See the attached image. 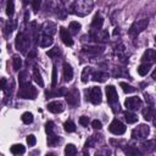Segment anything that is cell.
Listing matches in <instances>:
<instances>
[{
  "label": "cell",
  "instance_id": "obj_26",
  "mask_svg": "<svg viewBox=\"0 0 156 156\" xmlns=\"http://www.w3.org/2000/svg\"><path fill=\"white\" fill-rule=\"evenodd\" d=\"M143 115H144V118L146 121H150L152 117H154V107H146L144 111H143Z\"/></svg>",
  "mask_w": 156,
  "mask_h": 156
},
{
  "label": "cell",
  "instance_id": "obj_36",
  "mask_svg": "<svg viewBox=\"0 0 156 156\" xmlns=\"http://www.w3.org/2000/svg\"><path fill=\"white\" fill-rule=\"evenodd\" d=\"M27 143H28V145H29V146H34V145H35V143H37L35 136H34L33 134L28 135V136H27Z\"/></svg>",
  "mask_w": 156,
  "mask_h": 156
},
{
  "label": "cell",
  "instance_id": "obj_2",
  "mask_svg": "<svg viewBox=\"0 0 156 156\" xmlns=\"http://www.w3.org/2000/svg\"><path fill=\"white\" fill-rule=\"evenodd\" d=\"M37 96V89L28 84L21 85V90L18 91V98H23V99H35Z\"/></svg>",
  "mask_w": 156,
  "mask_h": 156
},
{
  "label": "cell",
  "instance_id": "obj_9",
  "mask_svg": "<svg viewBox=\"0 0 156 156\" xmlns=\"http://www.w3.org/2000/svg\"><path fill=\"white\" fill-rule=\"evenodd\" d=\"M149 132H150L149 127L145 126V124H141V126L136 127V129H134L132 132V136L133 138H146Z\"/></svg>",
  "mask_w": 156,
  "mask_h": 156
},
{
  "label": "cell",
  "instance_id": "obj_41",
  "mask_svg": "<svg viewBox=\"0 0 156 156\" xmlns=\"http://www.w3.org/2000/svg\"><path fill=\"white\" fill-rule=\"evenodd\" d=\"M91 126H93L94 129H100V128H101V122L98 121V119H94V121L91 122Z\"/></svg>",
  "mask_w": 156,
  "mask_h": 156
},
{
  "label": "cell",
  "instance_id": "obj_44",
  "mask_svg": "<svg viewBox=\"0 0 156 156\" xmlns=\"http://www.w3.org/2000/svg\"><path fill=\"white\" fill-rule=\"evenodd\" d=\"M28 1H29V0H23V4H27Z\"/></svg>",
  "mask_w": 156,
  "mask_h": 156
},
{
  "label": "cell",
  "instance_id": "obj_27",
  "mask_svg": "<svg viewBox=\"0 0 156 156\" xmlns=\"http://www.w3.org/2000/svg\"><path fill=\"white\" fill-rule=\"evenodd\" d=\"M124 118H126L127 123H135V122L138 121L136 115H134V113H132V112H126V113H124Z\"/></svg>",
  "mask_w": 156,
  "mask_h": 156
},
{
  "label": "cell",
  "instance_id": "obj_14",
  "mask_svg": "<svg viewBox=\"0 0 156 156\" xmlns=\"http://www.w3.org/2000/svg\"><path fill=\"white\" fill-rule=\"evenodd\" d=\"M72 78H73V69L67 62H65L63 63V79L66 82H69Z\"/></svg>",
  "mask_w": 156,
  "mask_h": 156
},
{
  "label": "cell",
  "instance_id": "obj_7",
  "mask_svg": "<svg viewBox=\"0 0 156 156\" xmlns=\"http://www.w3.org/2000/svg\"><path fill=\"white\" fill-rule=\"evenodd\" d=\"M106 96H107V101L113 106V110H115L116 104H118V95H117L116 88L113 85H107L106 87Z\"/></svg>",
  "mask_w": 156,
  "mask_h": 156
},
{
  "label": "cell",
  "instance_id": "obj_24",
  "mask_svg": "<svg viewBox=\"0 0 156 156\" xmlns=\"http://www.w3.org/2000/svg\"><path fill=\"white\" fill-rule=\"evenodd\" d=\"M104 50V48H99V46H85L84 51L88 54H99Z\"/></svg>",
  "mask_w": 156,
  "mask_h": 156
},
{
  "label": "cell",
  "instance_id": "obj_42",
  "mask_svg": "<svg viewBox=\"0 0 156 156\" xmlns=\"http://www.w3.org/2000/svg\"><path fill=\"white\" fill-rule=\"evenodd\" d=\"M100 39H101V40H107V39H108V33H107V30H102V32H101Z\"/></svg>",
  "mask_w": 156,
  "mask_h": 156
},
{
  "label": "cell",
  "instance_id": "obj_8",
  "mask_svg": "<svg viewBox=\"0 0 156 156\" xmlns=\"http://www.w3.org/2000/svg\"><path fill=\"white\" fill-rule=\"evenodd\" d=\"M124 106L128 110H138L141 106V100L138 96H132V98H127L124 101Z\"/></svg>",
  "mask_w": 156,
  "mask_h": 156
},
{
  "label": "cell",
  "instance_id": "obj_5",
  "mask_svg": "<svg viewBox=\"0 0 156 156\" xmlns=\"http://www.w3.org/2000/svg\"><path fill=\"white\" fill-rule=\"evenodd\" d=\"M108 129H110L111 133H113V134H116V135H122V134L126 133V129H127V128H126V126H124L121 121L113 119V121L111 122Z\"/></svg>",
  "mask_w": 156,
  "mask_h": 156
},
{
  "label": "cell",
  "instance_id": "obj_43",
  "mask_svg": "<svg viewBox=\"0 0 156 156\" xmlns=\"http://www.w3.org/2000/svg\"><path fill=\"white\" fill-rule=\"evenodd\" d=\"M6 83H7V82H6L5 78H1V79H0V90H4V89L6 88Z\"/></svg>",
  "mask_w": 156,
  "mask_h": 156
},
{
  "label": "cell",
  "instance_id": "obj_4",
  "mask_svg": "<svg viewBox=\"0 0 156 156\" xmlns=\"http://www.w3.org/2000/svg\"><path fill=\"white\" fill-rule=\"evenodd\" d=\"M85 93H87V99H89V101H91L94 105L101 102V89L99 87H91Z\"/></svg>",
  "mask_w": 156,
  "mask_h": 156
},
{
  "label": "cell",
  "instance_id": "obj_45",
  "mask_svg": "<svg viewBox=\"0 0 156 156\" xmlns=\"http://www.w3.org/2000/svg\"><path fill=\"white\" fill-rule=\"evenodd\" d=\"M62 1H65V0H62Z\"/></svg>",
  "mask_w": 156,
  "mask_h": 156
},
{
  "label": "cell",
  "instance_id": "obj_6",
  "mask_svg": "<svg viewBox=\"0 0 156 156\" xmlns=\"http://www.w3.org/2000/svg\"><path fill=\"white\" fill-rule=\"evenodd\" d=\"M15 44H16V49H17L18 51L21 50L22 52H24L26 49H27L28 45H29V39H28V37L24 35V33H18Z\"/></svg>",
  "mask_w": 156,
  "mask_h": 156
},
{
  "label": "cell",
  "instance_id": "obj_17",
  "mask_svg": "<svg viewBox=\"0 0 156 156\" xmlns=\"http://www.w3.org/2000/svg\"><path fill=\"white\" fill-rule=\"evenodd\" d=\"M150 68H151V63L147 62V63H143L138 67V73L140 76H146L149 72H150Z\"/></svg>",
  "mask_w": 156,
  "mask_h": 156
},
{
  "label": "cell",
  "instance_id": "obj_11",
  "mask_svg": "<svg viewBox=\"0 0 156 156\" xmlns=\"http://www.w3.org/2000/svg\"><path fill=\"white\" fill-rule=\"evenodd\" d=\"M60 38L62 39V41H63L65 45H67V46H72L73 45V39L71 38L68 30L66 28H63V27L60 28Z\"/></svg>",
  "mask_w": 156,
  "mask_h": 156
},
{
  "label": "cell",
  "instance_id": "obj_30",
  "mask_svg": "<svg viewBox=\"0 0 156 156\" xmlns=\"http://www.w3.org/2000/svg\"><path fill=\"white\" fill-rule=\"evenodd\" d=\"M21 118H22V122L26 124H30L33 122V115L30 112H24Z\"/></svg>",
  "mask_w": 156,
  "mask_h": 156
},
{
  "label": "cell",
  "instance_id": "obj_39",
  "mask_svg": "<svg viewBox=\"0 0 156 156\" xmlns=\"http://www.w3.org/2000/svg\"><path fill=\"white\" fill-rule=\"evenodd\" d=\"M15 24H16V22H12V21H11V24H10V22L7 23V26H6V33H7V34H9V33H10V34L12 33Z\"/></svg>",
  "mask_w": 156,
  "mask_h": 156
},
{
  "label": "cell",
  "instance_id": "obj_34",
  "mask_svg": "<svg viewBox=\"0 0 156 156\" xmlns=\"http://www.w3.org/2000/svg\"><path fill=\"white\" fill-rule=\"evenodd\" d=\"M61 54V50H60V48H54V49H51L50 51H48L46 52V55L48 56H50V57H55V56H58Z\"/></svg>",
  "mask_w": 156,
  "mask_h": 156
},
{
  "label": "cell",
  "instance_id": "obj_3",
  "mask_svg": "<svg viewBox=\"0 0 156 156\" xmlns=\"http://www.w3.org/2000/svg\"><path fill=\"white\" fill-rule=\"evenodd\" d=\"M147 23H149V21L147 20H139V21H135L132 26H130V28H129V35H132V37H136L139 33H141L146 27H147Z\"/></svg>",
  "mask_w": 156,
  "mask_h": 156
},
{
  "label": "cell",
  "instance_id": "obj_38",
  "mask_svg": "<svg viewBox=\"0 0 156 156\" xmlns=\"http://www.w3.org/2000/svg\"><path fill=\"white\" fill-rule=\"evenodd\" d=\"M56 84H57V74H56V67L54 66V68H52V82H51V85L52 87H56Z\"/></svg>",
  "mask_w": 156,
  "mask_h": 156
},
{
  "label": "cell",
  "instance_id": "obj_31",
  "mask_svg": "<svg viewBox=\"0 0 156 156\" xmlns=\"http://www.w3.org/2000/svg\"><path fill=\"white\" fill-rule=\"evenodd\" d=\"M119 87H122L123 91L127 93V94L135 91V88H134V87H132V85H129V84H127V83H124V82H121V83H119Z\"/></svg>",
  "mask_w": 156,
  "mask_h": 156
},
{
  "label": "cell",
  "instance_id": "obj_37",
  "mask_svg": "<svg viewBox=\"0 0 156 156\" xmlns=\"http://www.w3.org/2000/svg\"><path fill=\"white\" fill-rule=\"evenodd\" d=\"M40 5H41V0H32V7L35 12L40 9Z\"/></svg>",
  "mask_w": 156,
  "mask_h": 156
},
{
  "label": "cell",
  "instance_id": "obj_32",
  "mask_svg": "<svg viewBox=\"0 0 156 156\" xmlns=\"http://www.w3.org/2000/svg\"><path fill=\"white\" fill-rule=\"evenodd\" d=\"M13 10H15L13 0H7V6H6V13H7V16L11 17L13 15Z\"/></svg>",
  "mask_w": 156,
  "mask_h": 156
},
{
  "label": "cell",
  "instance_id": "obj_23",
  "mask_svg": "<svg viewBox=\"0 0 156 156\" xmlns=\"http://www.w3.org/2000/svg\"><path fill=\"white\" fill-rule=\"evenodd\" d=\"M21 66H22V60H21V57L15 55V56L12 57V67H13V69H15V71H18V69L21 68Z\"/></svg>",
  "mask_w": 156,
  "mask_h": 156
},
{
  "label": "cell",
  "instance_id": "obj_21",
  "mask_svg": "<svg viewBox=\"0 0 156 156\" xmlns=\"http://www.w3.org/2000/svg\"><path fill=\"white\" fill-rule=\"evenodd\" d=\"M63 128H65V130H66L67 133H73V132H76V124H74L71 119H68V121H66V122L63 123Z\"/></svg>",
  "mask_w": 156,
  "mask_h": 156
},
{
  "label": "cell",
  "instance_id": "obj_19",
  "mask_svg": "<svg viewBox=\"0 0 156 156\" xmlns=\"http://www.w3.org/2000/svg\"><path fill=\"white\" fill-rule=\"evenodd\" d=\"M26 151V147L22 145V144H15L11 146V152L13 155H20V154H24Z\"/></svg>",
  "mask_w": 156,
  "mask_h": 156
},
{
  "label": "cell",
  "instance_id": "obj_13",
  "mask_svg": "<svg viewBox=\"0 0 156 156\" xmlns=\"http://www.w3.org/2000/svg\"><path fill=\"white\" fill-rule=\"evenodd\" d=\"M43 30H44V33L46 34V35H52L55 32H56V24L54 23V22H50V21H48V22H45L44 23V26H43Z\"/></svg>",
  "mask_w": 156,
  "mask_h": 156
},
{
  "label": "cell",
  "instance_id": "obj_1",
  "mask_svg": "<svg viewBox=\"0 0 156 156\" xmlns=\"http://www.w3.org/2000/svg\"><path fill=\"white\" fill-rule=\"evenodd\" d=\"M93 5L91 0H76L71 5V12L78 16H85L91 11Z\"/></svg>",
  "mask_w": 156,
  "mask_h": 156
},
{
  "label": "cell",
  "instance_id": "obj_18",
  "mask_svg": "<svg viewBox=\"0 0 156 156\" xmlns=\"http://www.w3.org/2000/svg\"><path fill=\"white\" fill-rule=\"evenodd\" d=\"M18 82H20V85H24L29 83V76L27 71H23L18 74Z\"/></svg>",
  "mask_w": 156,
  "mask_h": 156
},
{
  "label": "cell",
  "instance_id": "obj_15",
  "mask_svg": "<svg viewBox=\"0 0 156 156\" xmlns=\"http://www.w3.org/2000/svg\"><path fill=\"white\" fill-rule=\"evenodd\" d=\"M102 24H104V18L100 17L99 15H96V16L94 17L93 22H91V28L95 29V30H100L101 27H102Z\"/></svg>",
  "mask_w": 156,
  "mask_h": 156
},
{
  "label": "cell",
  "instance_id": "obj_16",
  "mask_svg": "<svg viewBox=\"0 0 156 156\" xmlns=\"http://www.w3.org/2000/svg\"><path fill=\"white\" fill-rule=\"evenodd\" d=\"M93 80H95V82H100V83H102V82H105L107 78H108V74L106 73V72H95L94 74H93Z\"/></svg>",
  "mask_w": 156,
  "mask_h": 156
},
{
  "label": "cell",
  "instance_id": "obj_10",
  "mask_svg": "<svg viewBox=\"0 0 156 156\" xmlns=\"http://www.w3.org/2000/svg\"><path fill=\"white\" fill-rule=\"evenodd\" d=\"M66 100L72 106L77 105L79 102V93H78V90L77 89H73V90L66 93Z\"/></svg>",
  "mask_w": 156,
  "mask_h": 156
},
{
  "label": "cell",
  "instance_id": "obj_40",
  "mask_svg": "<svg viewBox=\"0 0 156 156\" xmlns=\"http://www.w3.org/2000/svg\"><path fill=\"white\" fill-rule=\"evenodd\" d=\"M79 123H80L82 126L87 127V126H88V123H89V118H88V117H85V116H82V117L79 118Z\"/></svg>",
  "mask_w": 156,
  "mask_h": 156
},
{
  "label": "cell",
  "instance_id": "obj_33",
  "mask_svg": "<svg viewBox=\"0 0 156 156\" xmlns=\"http://www.w3.org/2000/svg\"><path fill=\"white\" fill-rule=\"evenodd\" d=\"M69 29H71V32H72V33H77V32L80 29V24H79L78 22L73 21V22H71V23H69Z\"/></svg>",
  "mask_w": 156,
  "mask_h": 156
},
{
  "label": "cell",
  "instance_id": "obj_12",
  "mask_svg": "<svg viewBox=\"0 0 156 156\" xmlns=\"http://www.w3.org/2000/svg\"><path fill=\"white\" fill-rule=\"evenodd\" d=\"M63 104L61 101H52V102H49L48 104V110L52 113H58V112H62L63 111Z\"/></svg>",
  "mask_w": 156,
  "mask_h": 156
},
{
  "label": "cell",
  "instance_id": "obj_25",
  "mask_svg": "<svg viewBox=\"0 0 156 156\" xmlns=\"http://www.w3.org/2000/svg\"><path fill=\"white\" fill-rule=\"evenodd\" d=\"M90 72H91V67H84L83 68V72H82V82L83 83H87L88 82L89 76H90Z\"/></svg>",
  "mask_w": 156,
  "mask_h": 156
},
{
  "label": "cell",
  "instance_id": "obj_28",
  "mask_svg": "<svg viewBox=\"0 0 156 156\" xmlns=\"http://www.w3.org/2000/svg\"><path fill=\"white\" fill-rule=\"evenodd\" d=\"M77 154V147L73 144H67L65 147V155H76Z\"/></svg>",
  "mask_w": 156,
  "mask_h": 156
},
{
  "label": "cell",
  "instance_id": "obj_22",
  "mask_svg": "<svg viewBox=\"0 0 156 156\" xmlns=\"http://www.w3.org/2000/svg\"><path fill=\"white\" fill-rule=\"evenodd\" d=\"M52 44V39L50 35H43L41 39H40V46L41 48H46V46H50Z\"/></svg>",
  "mask_w": 156,
  "mask_h": 156
},
{
  "label": "cell",
  "instance_id": "obj_29",
  "mask_svg": "<svg viewBox=\"0 0 156 156\" xmlns=\"http://www.w3.org/2000/svg\"><path fill=\"white\" fill-rule=\"evenodd\" d=\"M33 78H34V80L40 85V87H44V82H43V78H41V76H40V73H39V71L37 69V68H34V72H33Z\"/></svg>",
  "mask_w": 156,
  "mask_h": 156
},
{
  "label": "cell",
  "instance_id": "obj_35",
  "mask_svg": "<svg viewBox=\"0 0 156 156\" xmlns=\"http://www.w3.org/2000/svg\"><path fill=\"white\" fill-rule=\"evenodd\" d=\"M45 127H46V133H48L49 135H52V132H54V123H52L51 121H49Z\"/></svg>",
  "mask_w": 156,
  "mask_h": 156
},
{
  "label": "cell",
  "instance_id": "obj_20",
  "mask_svg": "<svg viewBox=\"0 0 156 156\" xmlns=\"http://www.w3.org/2000/svg\"><path fill=\"white\" fill-rule=\"evenodd\" d=\"M144 61H154L155 60V50L154 49H147L143 56Z\"/></svg>",
  "mask_w": 156,
  "mask_h": 156
}]
</instances>
